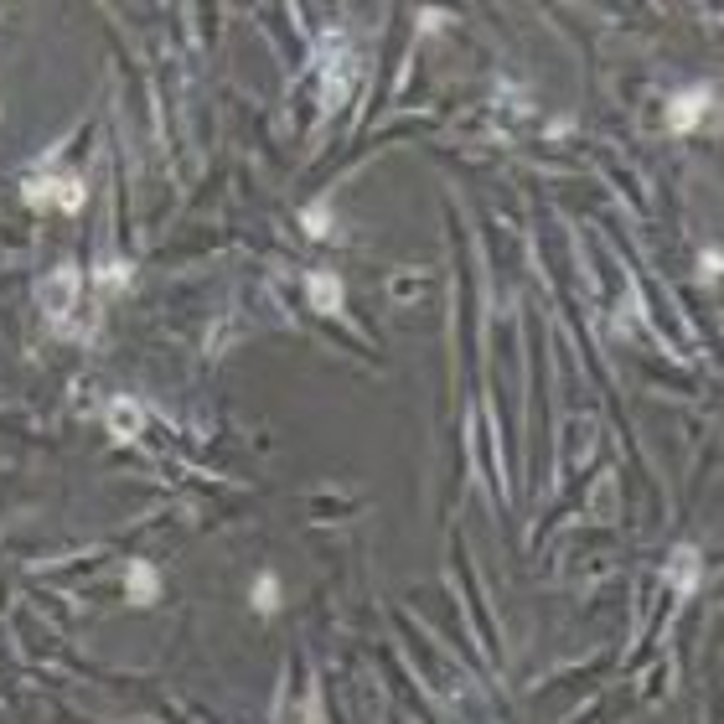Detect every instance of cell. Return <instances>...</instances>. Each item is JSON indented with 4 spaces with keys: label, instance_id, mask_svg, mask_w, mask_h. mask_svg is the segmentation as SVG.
<instances>
[{
    "label": "cell",
    "instance_id": "cell-1",
    "mask_svg": "<svg viewBox=\"0 0 724 724\" xmlns=\"http://www.w3.org/2000/svg\"><path fill=\"white\" fill-rule=\"evenodd\" d=\"M26 202L78 213V207L88 202V187H83V181H73V176H32V181H26Z\"/></svg>",
    "mask_w": 724,
    "mask_h": 724
},
{
    "label": "cell",
    "instance_id": "cell-2",
    "mask_svg": "<svg viewBox=\"0 0 724 724\" xmlns=\"http://www.w3.org/2000/svg\"><path fill=\"white\" fill-rule=\"evenodd\" d=\"M709 104H714V88H709V83H693V88H683V94H673V104H668V130H673V135H688V130L709 114Z\"/></svg>",
    "mask_w": 724,
    "mask_h": 724
},
{
    "label": "cell",
    "instance_id": "cell-3",
    "mask_svg": "<svg viewBox=\"0 0 724 724\" xmlns=\"http://www.w3.org/2000/svg\"><path fill=\"white\" fill-rule=\"evenodd\" d=\"M73 295H78V269H57V275L42 285V306L52 316V326H63L73 311Z\"/></svg>",
    "mask_w": 724,
    "mask_h": 724
},
{
    "label": "cell",
    "instance_id": "cell-4",
    "mask_svg": "<svg viewBox=\"0 0 724 724\" xmlns=\"http://www.w3.org/2000/svg\"><path fill=\"white\" fill-rule=\"evenodd\" d=\"M140 425H145V409H140L135 399H114V404H109V435H119V440H135V435H140Z\"/></svg>",
    "mask_w": 724,
    "mask_h": 724
},
{
    "label": "cell",
    "instance_id": "cell-5",
    "mask_svg": "<svg viewBox=\"0 0 724 724\" xmlns=\"http://www.w3.org/2000/svg\"><path fill=\"white\" fill-rule=\"evenodd\" d=\"M125 590H130L135 606H150V600H156V569H150L145 559H135V564L125 569Z\"/></svg>",
    "mask_w": 724,
    "mask_h": 724
},
{
    "label": "cell",
    "instance_id": "cell-6",
    "mask_svg": "<svg viewBox=\"0 0 724 724\" xmlns=\"http://www.w3.org/2000/svg\"><path fill=\"white\" fill-rule=\"evenodd\" d=\"M306 290H311V306H316V311H326V316L342 311V280H337V275H311Z\"/></svg>",
    "mask_w": 724,
    "mask_h": 724
},
{
    "label": "cell",
    "instance_id": "cell-7",
    "mask_svg": "<svg viewBox=\"0 0 724 724\" xmlns=\"http://www.w3.org/2000/svg\"><path fill=\"white\" fill-rule=\"evenodd\" d=\"M254 606H259L264 616H275V611H280V585H275V575H259V585H254Z\"/></svg>",
    "mask_w": 724,
    "mask_h": 724
},
{
    "label": "cell",
    "instance_id": "cell-8",
    "mask_svg": "<svg viewBox=\"0 0 724 724\" xmlns=\"http://www.w3.org/2000/svg\"><path fill=\"white\" fill-rule=\"evenodd\" d=\"M99 290H119V285H130V264H119V259H109V264H99Z\"/></svg>",
    "mask_w": 724,
    "mask_h": 724
},
{
    "label": "cell",
    "instance_id": "cell-9",
    "mask_svg": "<svg viewBox=\"0 0 724 724\" xmlns=\"http://www.w3.org/2000/svg\"><path fill=\"white\" fill-rule=\"evenodd\" d=\"M306 233H311V238H326V233H331V223H326L321 207H306Z\"/></svg>",
    "mask_w": 724,
    "mask_h": 724
}]
</instances>
